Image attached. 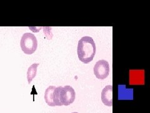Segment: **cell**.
I'll list each match as a JSON object with an SVG mask.
<instances>
[{"label": "cell", "mask_w": 150, "mask_h": 113, "mask_svg": "<svg viewBox=\"0 0 150 113\" xmlns=\"http://www.w3.org/2000/svg\"><path fill=\"white\" fill-rule=\"evenodd\" d=\"M93 71L96 78L99 79H106L110 73L109 63L105 60L98 61L94 66Z\"/></svg>", "instance_id": "277c9868"}, {"label": "cell", "mask_w": 150, "mask_h": 113, "mask_svg": "<svg viewBox=\"0 0 150 113\" xmlns=\"http://www.w3.org/2000/svg\"><path fill=\"white\" fill-rule=\"evenodd\" d=\"M39 64H33L28 68L27 71V79L28 84H30L33 79L36 75L37 73V68L39 66Z\"/></svg>", "instance_id": "8992f818"}, {"label": "cell", "mask_w": 150, "mask_h": 113, "mask_svg": "<svg viewBox=\"0 0 150 113\" xmlns=\"http://www.w3.org/2000/svg\"><path fill=\"white\" fill-rule=\"evenodd\" d=\"M20 46L22 51L25 54L27 55L34 54L38 47L36 37L31 33H25L21 37Z\"/></svg>", "instance_id": "3957f363"}, {"label": "cell", "mask_w": 150, "mask_h": 113, "mask_svg": "<svg viewBox=\"0 0 150 113\" xmlns=\"http://www.w3.org/2000/svg\"><path fill=\"white\" fill-rule=\"evenodd\" d=\"M77 53L79 60L84 64H89L93 60L96 54V44L91 36H83L79 40Z\"/></svg>", "instance_id": "6da1fadb"}, {"label": "cell", "mask_w": 150, "mask_h": 113, "mask_svg": "<svg viewBox=\"0 0 150 113\" xmlns=\"http://www.w3.org/2000/svg\"><path fill=\"white\" fill-rule=\"evenodd\" d=\"M101 100L103 103L107 106H112V86H106L101 92Z\"/></svg>", "instance_id": "5b68a950"}, {"label": "cell", "mask_w": 150, "mask_h": 113, "mask_svg": "<svg viewBox=\"0 0 150 113\" xmlns=\"http://www.w3.org/2000/svg\"><path fill=\"white\" fill-rule=\"evenodd\" d=\"M72 113H78V112H72Z\"/></svg>", "instance_id": "52a82bcc"}, {"label": "cell", "mask_w": 150, "mask_h": 113, "mask_svg": "<svg viewBox=\"0 0 150 113\" xmlns=\"http://www.w3.org/2000/svg\"><path fill=\"white\" fill-rule=\"evenodd\" d=\"M76 93L70 86L55 87L53 92V102L54 106H68L74 101Z\"/></svg>", "instance_id": "7a4b0ae2"}]
</instances>
